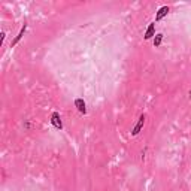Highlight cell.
I'll list each match as a JSON object with an SVG mask.
<instances>
[{
    "mask_svg": "<svg viewBox=\"0 0 191 191\" xmlns=\"http://www.w3.org/2000/svg\"><path fill=\"white\" fill-rule=\"evenodd\" d=\"M154 29H155V24H151V26L148 27V30H146V33H145V39H146V40L154 36Z\"/></svg>",
    "mask_w": 191,
    "mask_h": 191,
    "instance_id": "8992f818",
    "label": "cell"
},
{
    "mask_svg": "<svg viewBox=\"0 0 191 191\" xmlns=\"http://www.w3.org/2000/svg\"><path fill=\"white\" fill-rule=\"evenodd\" d=\"M190 99H191V90H190Z\"/></svg>",
    "mask_w": 191,
    "mask_h": 191,
    "instance_id": "ba28073f",
    "label": "cell"
},
{
    "mask_svg": "<svg viewBox=\"0 0 191 191\" xmlns=\"http://www.w3.org/2000/svg\"><path fill=\"white\" fill-rule=\"evenodd\" d=\"M26 27H27L26 24H24V26L21 27V30H19V33H18V36H17V37H15V39H14V40H12V43H11V46H15V45H17L18 42L21 40V37H22V36H24V33H26Z\"/></svg>",
    "mask_w": 191,
    "mask_h": 191,
    "instance_id": "277c9868",
    "label": "cell"
},
{
    "mask_svg": "<svg viewBox=\"0 0 191 191\" xmlns=\"http://www.w3.org/2000/svg\"><path fill=\"white\" fill-rule=\"evenodd\" d=\"M161 40H163V35L158 33V35L155 36V39H154V46H158V45L161 43Z\"/></svg>",
    "mask_w": 191,
    "mask_h": 191,
    "instance_id": "52a82bcc",
    "label": "cell"
},
{
    "mask_svg": "<svg viewBox=\"0 0 191 191\" xmlns=\"http://www.w3.org/2000/svg\"><path fill=\"white\" fill-rule=\"evenodd\" d=\"M145 115H140V118H139V121H138V124L135 125V128L131 130V135L133 136H136V135H139L140 133V130H142V127H143V124H145Z\"/></svg>",
    "mask_w": 191,
    "mask_h": 191,
    "instance_id": "7a4b0ae2",
    "label": "cell"
},
{
    "mask_svg": "<svg viewBox=\"0 0 191 191\" xmlns=\"http://www.w3.org/2000/svg\"><path fill=\"white\" fill-rule=\"evenodd\" d=\"M51 122L55 128H58V130L63 128V122H61V118H60V114H58V112H54V114H52Z\"/></svg>",
    "mask_w": 191,
    "mask_h": 191,
    "instance_id": "6da1fadb",
    "label": "cell"
},
{
    "mask_svg": "<svg viewBox=\"0 0 191 191\" xmlns=\"http://www.w3.org/2000/svg\"><path fill=\"white\" fill-rule=\"evenodd\" d=\"M75 104L78 106L79 112H82V114H85V112H87V109H85V103H84V100H82V99H78V100L75 102Z\"/></svg>",
    "mask_w": 191,
    "mask_h": 191,
    "instance_id": "5b68a950",
    "label": "cell"
},
{
    "mask_svg": "<svg viewBox=\"0 0 191 191\" xmlns=\"http://www.w3.org/2000/svg\"><path fill=\"white\" fill-rule=\"evenodd\" d=\"M167 12H169V8H167V6L160 8V9H158V14L155 15V21H160L163 17H166V15H167Z\"/></svg>",
    "mask_w": 191,
    "mask_h": 191,
    "instance_id": "3957f363",
    "label": "cell"
}]
</instances>
